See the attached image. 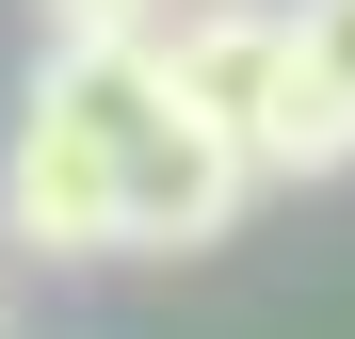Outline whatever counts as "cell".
<instances>
[{
	"instance_id": "obj_1",
	"label": "cell",
	"mask_w": 355,
	"mask_h": 339,
	"mask_svg": "<svg viewBox=\"0 0 355 339\" xmlns=\"http://www.w3.org/2000/svg\"><path fill=\"white\" fill-rule=\"evenodd\" d=\"M146 97V49H49L33 113L0 146V226L33 259H113V130Z\"/></svg>"
},
{
	"instance_id": "obj_2",
	"label": "cell",
	"mask_w": 355,
	"mask_h": 339,
	"mask_svg": "<svg viewBox=\"0 0 355 339\" xmlns=\"http://www.w3.org/2000/svg\"><path fill=\"white\" fill-rule=\"evenodd\" d=\"M243 194H259L243 146L146 81L130 130H113V259H194V243H226V226H243Z\"/></svg>"
},
{
	"instance_id": "obj_3",
	"label": "cell",
	"mask_w": 355,
	"mask_h": 339,
	"mask_svg": "<svg viewBox=\"0 0 355 339\" xmlns=\"http://www.w3.org/2000/svg\"><path fill=\"white\" fill-rule=\"evenodd\" d=\"M275 65H291V0H162L146 17V81L178 113H210L226 146H243V113L275 97Z\"/></svg>"
},
{
	"instance_id": "obj_4",
	"label": "cell",
	"mask_w": 355,
	"mask_h": 339,
	"mask_svg": "<svg viewBox=\"0 0 355 339\" xmlns=\"http://www.w3.org/2000/svg\"><path fill=\"white\" fill-rule=\"evenodd\" d=\"M146 17H162V0H33L49 49H146Z\"/></svg>"
},
{
	"instance_id": "obj_5",
	"label": "cell",
	"mask_w": 355,
	"mask_h": 339,
	"mask_svg": "<svg viewBox=\"0 0 355 339\" xmlns=\"http://www.w3.org/2000/svg\"><path fill=\"white\" fill-rule=\"evenodd\" d=\"M291 65L323 97H355V0H291Z\"/></svg>"
}]
</instances>
